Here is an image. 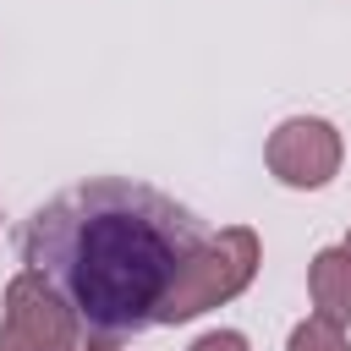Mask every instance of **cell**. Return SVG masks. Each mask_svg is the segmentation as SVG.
<instances>
[{"label": "cell", "instance_id": "6da1fadb", "mask_svg": "<svg viewBox=\"0 0 351 351\" xmlns=\"http://www.w3.org/2000/svg\"><path fill=\"white\" fill-rule=\"evenodd\" d=\"M203 241L208 225L186 203L126 176H93L33 208L16 230L22 263L93 335L159 324L176 274Z\"/></svg>", "mask_w": 351, "mask_h": 351}, {"label": "cell", "instance_id": "7a4b0ae2", "mask_svg": "<svg viewBox=\"0 0 351 351\" xmlns=\"http://www.w3.org/2000/svg\"><path fill=\"white\" fill-rule=\"evenodd\" d=\"M252 274H258V236L247 225H225L176 274V285H170V296L159 307V324H186V318H197V313L241 296L252 285Z\"/></svg>", "mask_w": 351, "mask_h": 351}, {"label": "cell", "instance_id": "3957f363", "mask_svg": "<svg viewBox=\"0 0 351 351\" xmlns=\"http://www.w3.org/2000/svg\"><path fill=\"white\" fill-rule=\"evenodd\" d=\"M0 351H82V324L71 318V307H66L33 269H22V274L5 285Z\"/></svg>", "mask_w": 351, "mask_h": 351}, {"label": "cell", "instance_id": "277c9868", "mask_svg": "<svg viewBox=\"0 0 351 351\" xmlns=\"http://www.w3.org/2000/svg\"><path fill=\"white\" fill-rule=\"evenodd\" d=\"M263 159H269V176L280 186H296V192H318L340 176V159H346V143L335 132V121L324 115H291L269 132L263 143Z\"/></svg>", "mask_w": 351, "mask_h": 351}, {"label": "cell", "instance_id": "5b68a950", "mask_svg": "<svg viewBox=\"0 0 351 351\" xmlns=\"http://www.w3.org/2000/svg\"><path fill=\"white\" fill-rule=\"evenodd\" d=\"M307 296H313V313L329 318V324H351V258L346 247H324L313 252L307 263Z\"/></svg>", "mask_w": 351, "mask_h": 351}, {"label": "cell", "instance_id": "8992f818", "mask_svg": "<svg viewBox=\"0 0 351 351\" xmlns=\"http://www.w3.org/2000/svg\"><path fill=\"white\" fill-rule=\"evenodd\" d=\"M285 351H351V340H346V329L340 324H329V318H302L296 329H291V346Z\"/></svg>", "mask_w": 351, "mask_h": 351}, {"label": "cell", "instance_id": "52a82bcc", "mask_svg": "<svg viewBox=\"0 0 351 351\" xmlns=\"http://www.w3.org/2000/svg\"><path fill=\"white\" fill-rule=\"evenodd\" d=\"M192 351H247V335H236V329H214V335L192 340Z\"/></svg>", "mask_w": 351, "mask_h": 351}, {"label": "cell", "instance_id": "ba28073f", "mask_svg": "<svg viewBox=\"0 0 351 351\" xmlns=\"http://www.w3.org/2000/svg\"><path fill=\"white\" fill-rule=\"evenodd\" d=\"M88 351H115V346H110V340H93V346H88Z\"/></svg>", "mask_w": 351, "mask_h": 351}, {"label": "cell", "instance_id": "9c48e42d", "mask_svg": "<svg viewBox=\"0 0 351 351\" xmlns=\"http://www.w3.org/2000/svg\"><path fill=\"white\" fill-rule=\"evenodd\" d=\"M340 247H346V258H351V230H346V241H340Z\"/></svg>", "mask_w": 351, "mask_h": 351}]
</instances>
